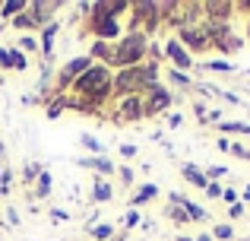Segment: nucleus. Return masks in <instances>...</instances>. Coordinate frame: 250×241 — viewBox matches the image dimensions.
Here are the masks:
<instances>
[{
    "instance_id": "1",
    "label": "nucleus",
    "mask_w": 250,
    "mask_h": 241,
    "mask_svg": "<svg viewBox=\"0 0 250 241\" xmlns=\"http://www.w3.org/2000/svg\"><path fill=\"white\" fill-rule=\"evenodd\" d=\"M73 89L83 92V95H102L104 89H108V70L104 67H89L80 80L73 83Z\"/></svg>"
},
{
    "instance_id": "2",
    "label": "nucleus",
    "mask_w": 250,
    "mask_h": 241,
    "mask_svg": "<svg viewBox=\"0 0 250 241\" xmlns=\"http://www.w3.org/2000/svg\"><path fill=\"white\" fill-rule=\"evenodd\" d=\"M143 48H146V42H143L140 35H130L127 42H121V51H117L114 61H117V64H133V61H140Z\"/></svg>"
},
{
    "instance_id": "3",
    "label": "nucleus",
    "mask_w": 250,
    "mask_h": 241,
    "mask_svg": "<svg viewBox=\"0 0 250 241\" xmlns=\"http://www.w3.org/2000/svg\"><path fill=\"white\" fill-rule=\"evenodd\" d=\"M168 54L177 61V67H190V57H187V51H184L177 42H168Z\"/></svg>"
},
{
    "instance_id": "4",
    "label": "nucleus",
    "mask_w": 250,
    "mask_h": 241,
    "mask_svg": "<svg viewBox=\"0 0 250 241\" xmlns=\"http://www.w3.org/2000/svg\"><path fill=\"white\" fill-rule=\"evenodd\" d=\"M95 32H98V35H117V22H114V19H111V16H98V25H95Z\"/></svg>"
},
{
    "instance_id": "5",
    "label": "nucleus",
    "mask_w": 250,
    "mask_h": 241,
    "mask_svg": "<svg viewBox=\"0 0 250 241\" xmlns=\"http://www.w3.org/2000/svg\"><path fill=\"white\" fill-rule=\"evenodd\" d=\"M83 165H92L95 172H104V175H111V172H114V165H111L108 159H83Z\"/></svg>"
},
{
    "instance_id": "6",
    "label": "nucleus",
    "mask_w": 250,
    "mask_h": 241,
    "mask_svg": "<svg viewBox=\"0 0 250 241\" xmlns=\"http://www.w3.org/2000/svg\"><path fill=\"white\" fill-rule=\"evenodd\" d=\"M48 191H51V175L42 172V175H38V191H35V197H48Z\"/></svg>"
},
{
    "instance_id": "7",
    "label": "nucleus",
    "mask_w": 250,
    "mask_h": 241,
    "mask_svg": "<svg viewBox=\"0 0 250 241\" xmlns=\"http://www.w3.org/2000/svg\"><path fill=\"white\" fill-rule=\"evenodd\" d=\"M25 10H29V6H25L22 0H10V3L0 6V13H3V16H10V13H25Z\"/></svg>"
},
{
    "instance_id": "8",
    "label": "nucleus",
    "mask_w": 250,
    "mask_h": 241,
    "mask_svg": "<svg viewBox=\"0 0 250 241\" xmlns=\"http://www.w3.org/2000/svg\"><path fill=\"white\" fill-rule=\"evenodd\" d=\"M168 102H171V95H168V92H162V89H155V92H152V111H159V108H165Z\"/></svg>"
},
{
    "instance_id": "9",
    "label": "nucleus",
    "mask_w": 250,
    "mask_h": 241,
    "mask_svg": "<svg viewBox=\"0 0 250 241\" xmlns=\"http://www.w3.org/2000/svg\"><path fill=\"white\" fill-rule=\"evenodd\" d=\"M184 178L193 181V184H200V187H206V178H203L200 172H193V165H184Z\"/></svg>"
},
{
    "instance_id": "10",
    "label": "nucleus",
    "mask_w": 250,
    "mask_h": 241,
    "mask_svg": "<svg viewBox=\"0 0 250 241\" xmlns=\"http://www.w3.org/2000/svg\"><path fill=\"white\" fill-rule=\"evenodd\" d=\"M54 32H57V25H44V44H42V48H44V54H48V57H51V42H54Z\"/></svg>"
},
{
    "instance_id": "11",
    "label": "nucleus",
    "mask_w": 250,
    "mask_h": 241,
    "mask_svg": "<svg viewBox=\"0 0 250 241\" xmlns=\"http://www.w3.org/2000/svg\"><path fill=\"white\" fill-rule=\"evenodd\" d=\"M83 146H85V149H92V153H102V143H98L92 133H83Z\"/></svg>"
},
{
    "instance_id": "12",
    "label": "nucleus",
    "mask_w": 250,
    "mask_h": 241,
    "mask_svg": "<svg viewBox=\"0 0 250 241\" xmlns=\"http://www.w3.org/2000/svg\"><path fill=\"white\" fill-rule=\"evenodd\" d=\"M92 197H95L98 203H102V200H111V187L108 184H95V194H92Z\"/></svg>"
},
{
    "instance_id": "13",
    "label": "nucleus",
    "mask_w": 250,
    "mask_h": 241,
    "mask_svg": "<svg viewBox=\"0 0 250 241\" xmlns=\"http://www.w3.org/2000/svg\"><path fill=\"white\" fill-rule=\"evenodd\" d=\"M155 194H159V191H155V187H152V184H146V187H143V191H140V194H136V200H133V203H143V200H149V197H155Z\"/></svg>"
},
{
    "instance_id": "14",
    "label": "nucleus",
    "mask_w": 250,
    "mask_h": 241,
    "mask_svg": "<svg viewBox=\"0 0 250 241\" xmlns=\"http://www.w3.org/2000/svg\"><path fill=\"white\" fill-rule=\"evenodd\" d=\"M92 235H95V238H111V225H92Z\"/></svg>"
},
{
    "instance_id": "15",
    "label": "nucleus",
    "mask_w": 250,
    "mask_h": 241,
    "mask_svg": "<svg viewBox=\"0 0 250 241\" xmlns=\"http://www.w3.org/2000/svg\"><path fill=\"white\" fill-rule=\"evenodd\" d=\"M25 181H32V178H38V175H42V165H25Z\"/></svg>"
},
{
    "instance_id": "16",
    "label": "nucleus",
    "mask_w": 250,
    "mask_h": 241,
    "mask_svg": "<svg viewBox=\"0 0 250 241\" xmlns=\"http://www.w3.org/2000/svg\"><path fill=\"white\" fill-rule=\"evenodd\" d=\"M136 222H140V216H136V213H133V210H130V213H127V216H124V225H136Z\"/></svg>"
},
{
    "instance_id": "17",
    "label": "nucleus",
    "mask_w": 250,
    "mask_h": 241,
    "mask_svg": "<svg viewBox=\"0 0 250 241\" xmlns=\"http://www.w3.org/2000/svg\"><path fill=\"white\" fill-rule=\"evenodd\" d=\"M19 44H22V48H29V51H35V38H19Z\"/></svg>"
},
{
    "instance_id": "18",
    "label": "nucleus",
    "mask_w": 250,
    "mask_h": 241,
    "mask_svg": "<svg viewBox=\"0 0 250 241\" xmlns=\"http://www.w3.org/2000/svg\"><path fill=\"white\" fill-rule=\"evenodd\" d=\"M0 64H3V67H10V51L0 48Z\"/></svg>"
},
{
    "instance_id": "19",
    "label": "nucleus",
    "mask_w": 250,
    "mask_h": 241,
    "mask_svg": "<svg viewBox=\"0 0 250 241\" xmlns=\"http://www.w3.org/2000/svg\"><path fill=\"white\" fill-rule=\"evenodd\" d=\"M51 216H54L57 222H67V213H63V210H54V213H51Z\"/></svg>"
},
{
    "instance_id": "20",
    "label": "nucleus",
    "mask_w": 250,
    "mask_h": 241,
    "mask_svg": "<svg viewBox=\"0 0 250 241\" xmlns=\"http://www.w3.org/2000/svg\"><path fill=\"white\" fill-rule=\"evenodd\" d=\"M206 191H209V197H219V194H222L219 184H206Z\"/></svg>"
},
{
    "instance_id": "21",
    "label": "nucleus",
    "mask_w": 250,
    "mask_h": 241,
    "mask_svg": "<svg viewBox=\"0 0 250 241\" xmlns=\"http://www.w3.org/2000/svg\"><path fill=\"white\" fill-rule=\"evenodd\" d=\"M215 235H219V238H228V235H231V229H228V225H219V232H215Z\"/></svg>"
},
{
    "instance_id": "22",
    "label": "nucleus",
    "mask_w": 250,
    "mask_h": 241,
    "mask_svg": "<svg viewBox=\"0 0 250 241\" xmlns=\"http://www.w3.org/2000/svg\"><path fill=\"white\" fill-rule=\"evenodd\" d=\"M200 241H212V238H209V235H203V238H200Z\"/></svg>"
},
{
    "instance_id": "23",
    "label": "nucleus",
    "mask_w": 250,
    "mask_h": 241,
    "mask_svg": "<svg viewBox=\"0 0 250 241\" xmlns=\"http://www.w3.org/2000/svg\"><path fill=\"white\" fill-rule=\"evenodd\" d=\"M244 197H247V200H250V187H247V194H244Z\"/></svg>"
},
{
    "instance_id": "24",
    "label": "nucleus",
    "mask_w": 250,
    "mask_h": 241,
    "mask_svg": "<svg viewBox=\"0 0 250 241\" xmlns=\"http://www.w3.org/2000/svg\"><path fill=\"white\" fill-rule=\"evenodd\" d=\"M117 241H124V238H117Z\"/></svg>"
}]
</instances>
